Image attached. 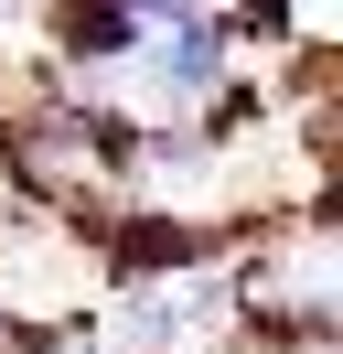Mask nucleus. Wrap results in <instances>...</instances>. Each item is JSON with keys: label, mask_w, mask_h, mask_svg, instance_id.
<instances>
[{"label": "nucleus", "mask_w": 343, "mask_h": 354, "mask_svg": "<svg viewBox=\"0 0 343 354\" xmlns=\"http://www.w3.org/2000/svg\"><path fill=\"white\" fill-rule=\"evenodd\" d=\"M54 44L75 65H129L140 54V22H129L118 0H54Z\"/></svg>", "instance_id": "obj_2"}, {"label": "nucleus", "mask_w": 343, "mask_h": 354, "mask_svg": "<svg viewBox=\"0 0 343 354\" xmlns=\"http://www.w3.org/2000/svg\"><path fill=\"white\" fill-rule=\"evenodd\" d=\"M140 75H150V108H204L225 86V22H172V32H140Z\"/></svg>", "instance_id": "obj_1"}]
</instances>
